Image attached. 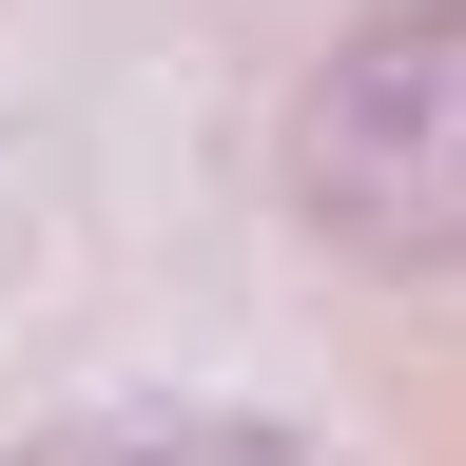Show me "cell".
<instances>
[{
	"instance_id": "1",
	"label": "cell",
	"mask_w": 466,
	"mask_h": 466,
	"mask_svg": "<svg viewBox=\"0 0 466 466\" xmlns=\"http://www.w3.org/2000/svg\"><path fill=\"white\" fill-rule=\"evenodd\" d=\"M291 214L330 253L466 272V0H408V20L311 58V97H291Z\"/></svg>"
},
{
	"instance_id": "2",
	"label": "cell",
	"mask_w": 466,
	"mask_h": 466,
	"mask_svg": "<svg viewBox=\"0 0 466 466\" xmlns=\"http://www.w3.org/2000/svg\"><path fill=\"white\" fill-rule=\"evenodd\" d=\"M20 466H311L291 428H214V408H97V428H58Z\"/></svg>"
}]
</instances>
